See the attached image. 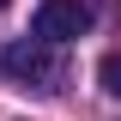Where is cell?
I'll list each match as a JSON object with an SVG mask.
<instances>
[{
  "instance_id": "cell-1",
  "label": "cell",
  "mask_w": 121,
  "mask_h": 121,
  "mask_svg": "<svg viewBox=\"0 0 121 121\" xmlns=\"http://www.w3.org/2000/svg\"><path fill=\"white\" fill-rule=\"evenodd\" d=\"M0 67H6V79H18V85H36V91H48V85L60 79L55 43H43V36H18V43L0 55Z\"/></svg>"
},
{
  "instance_id": "cell-2",
  "label": "cell",
  "mask_w": 121,
  "mask_h": 121,
  "mask_svg": "<svg viewBox=\"0 0 121 121\" xmlns=\"http://www.w3.org/2000/svg\"><path fill=\"white\" fill-rule=\"evenodd\" d=\"M85 30H91L85 0H43L36 18H30V36H43V43H67V36H85Z\"/></svg>"
},
{
  "instance_id": "cell-3",
  "label": "cell",
  "mask_w": 121,
  "mask_h": 121,
  "mask_svg": "<svg viewBox=\"0 0 121 121\" xmlns=\"http://www.w3.org/2000/svg\"><path fill=\"white\" fill-rule=\"evenodd\" d=\"M97 79H103V91H109V97H121V48H115V55H103Z\"/></svg>"
},
{
  "instance_id": "cell-4",
  "label": "cell",
  "mask_w": 121,
  "mask_h": 121,
  "mask_svg": "<svg viewBox=\"0 0 121 121\" xmlns=\"http://www.w3.org/2000/svg\"><path fill=\"white\" fill-rule=\"evenodd\" d=\"M0 6H12V0H0Z\"/></svg>"
}]
</instances>
